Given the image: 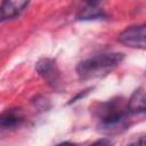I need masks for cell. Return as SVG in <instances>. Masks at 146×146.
I'll return each mask as SVG.
<instances>
[{
  "label": "cell",
  "instance_id": "5b68a950",
  "mask_svg": "<svg viewBox=\"0 0 146 146\" xmlns=\"http://www.w3.org/2000/svg\"><path fill=\"white\" fill-rule=\"evenodd\" d=\"M29 6L27 1H3L0 3V21L11 19L21 15Z\"/></svg>",
  "mask_w": 146,
  "mask_h": 146
},
{
  "label": "cell",
  "instance_id": "8992f818",
  "mask_svg": "<svg viewBox=\"0 0 146 146\" xmlns=\"http://www.w3.org/2000/svg\"><path fill=\"white\" fill-rule=\"evenodd\" d=\"M127 108L130 114H139V113L145 112V108H146L145 92L141 88L133 91V94L131 95V97L127 104Z\"/></svg>",
  "mask_w": 146,
  "mask_h": 146
},
{
  "label": "cell",
  "instance_id": "52a82bcc",
  "mask_svg": "<svg viewBox=\"0 0 146 146\" xmlns=\"http://www.w3.org/2000/svg\"><path fill=\"white\" fill-rule=\"evenodd\" d=\"M23 120V115L19 110L13 108L7 110L0 115V127L2 128H13L19 124Z\"/></svg>",
  "mask_w": 146,
  "mask_h": 146
},
{
  "label": "cell",
  "instance_id": "8fae6325",
  "mask_svg": "<svg viewBox=\"0 0 146 146\" xmlns=\"http://www.w3.org/2000/svg\"><path fill=\"white\" fill-rule=\"evenodd\" d=\"M56 146H75V145H74V144H72V143L65 141V143H60V144H58V145H56Z\"/></svg>",
  "mask_w": 146,
  "mask_h": 146
},
{
  "label": "cell",
  "instance_id": "ba28073f",
  "mask_svg": "<svg viewBox=\"0 0 146 146\" xmlns=\"http://www.w3.org/2000/svg\"><path fill=\"white\" fill-rule=\"evenodd\" d=\"M78 17H79V19L89 21V19H97V18L105 17V14H104L103 9L97 7V3L90 2V3H88V6L84 9H82V11L79 14Z\"/></svg>",
  "mask_w": 146,
  "mask_h": 146
},
{
  "label": "cell",
  "instance_id": "7a4b0ae2",
  "mask_svg": "<svg viewBox=\"0 0 146 146\" xmlns=\"http://www.w3.org/2000/svg\"><path fill=\"white\" fill-rule=\"evenodd\" d=\"M130 113L127 106L120 99H112L103 103L97 110V116L100 121V129L107 133L117 132L127 125V119Z\"/></svg>",
  "mask_w": 146,
  "mask_h": 146
},
{
  "label": "cell",
  "instance_id": "3957f363",
  "mask_svg": "<svg viewBox=\"0 0 146 146\" xmlns=\"http://www.w3.org/2000/svg\"><path fill=\"white\" fill-rule=\"evenodd\" d=\"M117 40L128 47L145 49V47H146V26L144 24H141V25H135V26L127 27L124 31H122L119 34Z\"/></svg>",
  "mask_w": 146,
  "mask_h": 146
},
{
  "label": "cell",
  "instance_id": "9c48e42d",
  "mask_svg": "<svg viewBox=\"0 0 146 146\" xmlns=\"http://www.w3.org/2000/svg\"><path fill=\"white\" fill-rule=\"evenodd\" d=\"M89 146H112V141L107 138H102V139H98V140L94 141Z\"/></svg>",
  "mask_w": 146,
  "mask_h": 146
},
{
  "label": "cell",
  "instance_id": "277c9868",
  "mask_svg": "<svg viewBox=\"0 0 146 146\" xmlns=\"http://www.w3.org/2000/svg\"><path fill=\"white\" fill-rule=\"evenodd\" d=\"M36 72L52 88H57L60 83V72L56 65V62L49 58L40 59L35 65Z\"/></svg>",
  "mask_w": 146,
  "mask_h": 146
},
{
  "label": "cell",
  "instance_id": "6da1fadb",
  "mask_svg": "<svg viewBox=\"0 0 146 146\" xmlns=\"http://www.w3.org/2000/svg\"><path fill=\"white\" fill-rule=\"evenodd\" d=\"M124 58V55L121 52H106L91 56L76 66V73L82 80L98 78L108 73L111 70L116 67Z\"/></svg>",
  "mask_w": 146,
  "mask_h": 146
},
{
  "label": "cell",
  "instance_id": "30bf717a",
  "mask_svg": "<svg viewBox=\"0 0 146 146\" xmlns=\"http://www.w3.org/2000/svg\"><path fill=\"white\" fill-rule=\"evenodd\" d=\"M127 146H145V140L141 138L140 140L135 141V143H131V144H129V145H127Z\"/></svg>",
  "mask_w": 146,
  "mask_h": 146
}]
</instances>
